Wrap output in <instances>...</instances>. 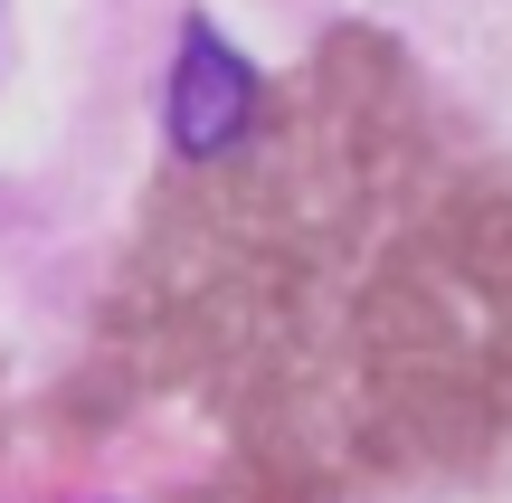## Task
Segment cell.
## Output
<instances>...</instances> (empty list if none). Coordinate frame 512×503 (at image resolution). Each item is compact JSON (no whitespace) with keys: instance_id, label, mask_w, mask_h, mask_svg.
<instances>
[{"instance_id":"cell-1","label":"cell","mask_w":512,"mask_h":503,"mask_svg":"<svg viewBox=\"0 0 512 503\" xmlns=\"http://www.w3.org/2000/svg\"><path fill=\"white\" fill-rule=\"evenodd\" d=\"M256 105H266L256 67L209 29V19H190L181 57H171V152H181V162H228V152L247 143Z\"/></svg>"}]
</instances>
